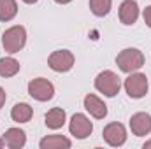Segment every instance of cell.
<instances>
[{
	"label": "cell",
	"mask_w": 151,
	"mask_h": 149,
	"mask_svg": "<svg viewBox=\"0 0 151 149\" xmlns=\"http://www.w3.org/2000/svg\"><path fill=\"white\" fill-rule=\"evenodd\" d=\"M144 62H146L144 53L137 47H127V49L119 51L118 56H116V65L125 74H132V72L141 70Z\"/></svg>",
	"instance_id": "obj_1"
},
{
	"label": "cell",
	"mask_w": 151,
	"mask_h": 149,
	"mask_svg": "<svg viewBox=\"0 0 151 149\" xmlns=\"http://www.w3.org/2000/svg\"><path fill=\"white\" fill-rule=\"evenodd\" d=\"M25 44H27V30L21 25H14L2 34V46H4L5 53H9V54L19 53L25 47Z\"/></svg>",
	"instance_id": "obj_2"
},
{
	"label": "cell",
	"mask_w": 151,
	"mask_h": 149,
	"mask_svg": "<svg viewBox=\"0 0 151 149\" xmlns=\"http://www.w3.org/2000/svg\"><path fill=\"white\" fill-rule=\"evenodd\" d=\"M95 90L107 98H113L121 90V79L113 70H102L95 77Z\"/></svg>",
	"instance_id": "obj_3"
},
{
	"label": "cell",
	"mask_w": 151,
	"mask_h": 149,
	"mask_svg": "<svg viewBox=\"0 0 151 149\" xmlns=\"http://www.w3.org/2000/svg\"><path fill=\"white\" fill-rule=\"evenodd\" d=\"M123 86H125L127 95L130 98H134V100H139V98L146 97L148 95V90H150V82H148L146 74H141L139 70L128 74V77L123 82Z\"/></svg>",
	"instance_id": "obj_4"
},
{
	"label": "cell",
	"mask_w": 151,
	"mask_h": 149,
	"mask_svg": "<svg viewBox=\"0 0 151 149\" xmlns=\"http://www.w3.org/2000/svg\"><path fill=\"white\" fill-rule=\"evenodd\" d=\"M28 95L37 102H47L55 97V86L46 77H35L28 82Z\"/></svg>",
	"instance_id": "obj_5"
},
{
	"label": "cell",
	"mask_w": 151,
	"mask_h": 149,
	"mask_svg": "<svg viewBox=\"0 0 151 149\" xmlns=\"http://www.w3.org/2000/svg\"><path fill=\"white\" fill-rule=\"evenodd\" d=\"M76 63V58L72 54V51L69 49H58V51H53L49 56H47V65L51 70L55 72H69Z\"/></svg>",
	"instance_id": "obj_6"
},
{
	"label": "cell",
	"mask_w": 151,
	"mask_h": 149,
	"mask_svg": "<svg viewBox=\"0 0 151 149\" xmlns=\"http://www.w3.org/2000/svg\"><path fill=\"white\" fill-rule=\"evenodd\" d=\"M69 132H70L72 137L83 140V139H86V137L91 135V132H93V123L90 121V117H88L86 114L76 112L74 116L70 117V121H69Z\"/></svg>",
	"instance_id": "obj_7"
},
{
	"label": "cell",
	"mask_w": 151,
	"mask_h": 149,
	"mask_svg": "<svg viewBox=\"0 0 151 149\" xmlns=\"http://www.w3.org/2000/svg\"><path fill=\"white\" fill-rule=\"evenodd\" d=\"M102 137H104V140L107 142V146H111V148H121L125 142H127V128H125V125H121V123H109V125H106L104 126V130H102Z\"/></svg>",
	"instance_id": "obj_8"
},
{
	"label": "cell",
	"mask_w": 151,
	"mask_h": 149,
	"mask_svg": "<svg viewBox=\"0 0 151 149\" xmlns=\"http://www.w3.org/2000/svg\"><path fill=\"white\" fill-rule=\"evenodd\" d=\"M128 125H130V130L135 137H146L151 133V114L135 112V114H132Z\"/></svg>",
	"instance_id": "obj_9"
},
{
	"label": "cell",
	"mask_w": 151,
	"mask_h": 149,
	"mask_svg": "<svg viewBox=\"0 0 151 149\" xmlns=\"http://www.w3.org/2000/svg\"><path fill=\"white\" fill-rule=\"evenodd\" d=\"M139 4L137 0H123L119 4V9H118V16H119V21L127 27L134 25L137 19H139Z\"/></svg>",
	"instance_id": "obj_10"
},
{
	"label": "cell",
	"mask_w": 151,
	"mask_h": 149,
	"mask_svg": "<svg viewBox=\"0 0 151 149\" xmlns=\"http://www.w3.org/2000/svg\"><path fill=\"white\" fill-rule=\"evenodd\" d=\"M83 104H84L86 112H90V116L95 117V119H104L107 116V105H106V102L100 97L93 95V93H88L84 97Z\"/></svg>",
	"instance_id": "obj_11"
},
{
	"label": "cell",
	"mask_w": 151,
	"mask_h": 149,
	"mask_svg": "<svg viewBox=\"0 0 151 149\" xmlns=\"http://www.w3.org/2000/svg\"><path fill=\"white\" fill-rule=\"evenodd\" d=\"M2 139L9 149H21L27 144V133L21 128H7Z\"/></svg>",
	"instance_id": "obj_12"
},
{
	"label": "cell",
	"mask_w": 151,
	"mask_h": 149,
	"mask_svg": "<svg viewBox=\"0 0 151 149\" xmlns=\"http://www.w3.org/2000/svg\"><path fill=\"white\" fill-rule=\"evenodd\" d=\"M65 121H67V112L62 107H53L44 116V123L49 130H60L65 125Z\"/></svg>",
	"instance_id": "obj_13"
},
{
	"label": "cell",
	"mask_w": 151,
	"mask_h": 149,
	"mask_svg": "<svg viewBox=\"0 0 151 149\" xmlns=\"http://www.w3.org/2000/svg\"><path fill=\"white\" fill-rule=\"evenodd\" d=\"M39 148L40 149H69L72 148V140L67 139L65 135H46L44 139H40L39 142Z\"/></svg>",
	"instance_id": "obj_14"
},
{
	"label": "cell",
	"mask_w": 151,
	"mask_h": 149,
	"mask_svg": "<svg viewBox=\"0 0 151 149\" xmlns=\"http://www.w3.org/2000/svg\"><path fill=\"white\" fill-rule=\"evenodd\" d=\"M32 116H34V109L27 102H19V104H16L11 109V119L14 123H19V125L21 123H28L32 119Z\"/></svg>",
	"instance_id": "obj_15"
},
{
	"label": "cell",
	"mask_w": 151,
	"mask_h": 149,
	"mask_svg": "<svg viewBox=\"0 0 151 149\" xmlns=\"http://www.w3.org/2000/svg\"><path fill=\"white\" fill-rule=\"evenodd\" d=\"M21 65L16 58L12 56H4L0 58V77L7 79V77H14V75L19 72Z\"/></svg>",
	"instance_id": "obj_16"
},
{
	"label": "cell",
	"mask_w": 151,
	"mask_h": 149,
	"mask_svg": "<svg viewBox=\"0 0 151 149\" xmlns=\"http://www.w3.org/2000/svg\"><path fill=\"white\" fill-rule=\"evenodd\" d=\"M18 14V4L16 0H0V21L7 23L14 19Z\"/></svg>",
	"instance_id": "obj_17"
},
{
	"label": "cell",
	"mask_w": 151,
	"mask_h": 149,
	"mask_svg": "<svg viewBox=\"0 0 151 149\" xmlns=\"http://www.w3.org/2000/svg\"><path fill=\"white\" fill-rule=\"evenodd\" d=\"M113 0H90V11L97 18H104L111 12Z\"/></svg>",
	"instance_id": "obj_18"
},
{
	"label": "cell",
	"mask_w": 151,
	"mask_h": 149,
	"mask_svg": "<svg viewBox=\"0 0 151 149\" xmlns=\"http://www.w3.org/2000/svg\"><path fill=\"white\" fill-rule=\"evenodd\" d=\"M142 18H144V23L151 28V5H148V7L142 11Z\"/></svg>",
	"instance_id": "obj_19"
},
{
	"label": "cell",
	"mask_w": 151,
	"mask_h": 149,
	"mask_svg": "<svg viewBox=\"0 0 151 149\" xmlns=\"http://www.w3.org/2000/svg\"><path fill=\"white\" fill-rule=\"evenodd\" d=\"M5 100H7V95H5V90L0 86V109L4 107V104H5Z\"/></svg>",
	"instance_id": "obj_20"
},
{
	"label": "cell",
	"mask_w": 151,
	"mask_h": 149,
	"mask_svg": "<svg viewBox=\"0 0 151 149\" xmlns=\"http://www.w3.org/2000/svg\"><path fill=\"white\" fill-rule=\"evenodd\" d=\"M142 148H144V149H151V139H150V140H146V142L142 144Z\"/></svg>",
	"instance_id": "obj_21"
},
{
	"label": "cell",
	"mask_w": 151,
	"mask_h": 149,
	"mask_svg": "<svg viewBox=\"0 0 151 149\" xmlns=\"http://www.w3.org/2000/svg\"><path fill=\"white\" fill-rule=\"evenodd\" d=\"M56 4H62V5H65V4H70L72 0H55Z\"/></svg>",
	"instance_id": "obj_22"
},
{
	"label": "cell",
	"mask_w": 151,
	"mask_h": 149,
	"mask_svg": "<svg viewBox=\"0 0 151 149\" xmlns=\"http://www.w3.org/2000/svg\"><path fill=\"white\" fill-rule=\"evenodd\" d=\"M25 4H28V5H32V4H37L39 0H23Z\"/></svg>",
	"instance_id": "obj_23"
},
{
	"label": "cell",
	"mask_w": 151,
	"mask_h": 149,
	"mask_svg": "<svg viewBox=\"0 0 151 149\" xmlns=\"http://www.w3.org/2000/svg\"><path fill=\"white\" fill-rule=\"evenodd\" d=\"M5 148V142H4V139H0V149Z\"/></svg>",
	"instance_id": "obj_24"
}]
</instances>
